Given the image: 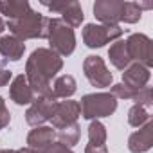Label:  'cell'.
Instances as JSON below:
<instances>
[{"instance_id":"6da1fadb","label":"cell","mask_w":153,"mask_h":153,"mask_svg":"<svg viewBox=\"0 0 153 153\" xmlns=\"http://www.w3.org/2000/svg\"><path fill=\"white\" fill-rule=\"evenodd\" d=\"M0 31H2V22H0Z\"/></svg>"}]
</instances>
